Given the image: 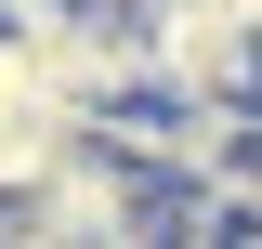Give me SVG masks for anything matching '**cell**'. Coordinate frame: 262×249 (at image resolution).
<instances>
[{"mask_svg": "<svg viewBox=\"0 0 262 249\" xmlns=\"http://www.w3.org/2000/svg\"><path fill=\"white\" fill-rule=\"evenodd\" d=\"M118 236H158V184H144L105 131H79V144L13 197V249H118Z\"/></svg>", "mask_w": 262, "mask_h": 249, "instance_id": "obj_1", "label": "cell"}]
</instances>
